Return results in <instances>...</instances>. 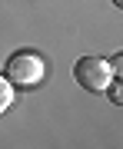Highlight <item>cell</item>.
<instances>
[{"label":"cell","mask_w":123,"mask_h":149,"mask_svg":"<svg viewBox=\"0 0 123 149\" xmlns=\"http://www.w3.org/2000/svg\"><path fill=\"white\" fill-rule=\"evenodd\" d=\"M4 76L13 83V90H33V86H40L43 76H47V60H43L37 50H17V53L7 56Z\"/></svg>","instance_id":"6da1fadb"},{"label":"cell","mask_w":123,"mask_h":149,"mask_svg":"<svg viewBox=\"0 0 123 149\" xmlns=\"http://www.w3.org/2000/svg\"><path fill=\"white\" fill-rule=\"evenodd\" d=\"M73 80L86 93H103L107 83L113 80V73H110V63L103 56H80L73 63Z\"/></svg>","instance_id":"7a4b0ae2"},{"label":"cell","mask_w":123,"mask_h":149,"mask_svg":"<svg viewBox=\"0 0 123 149\" xmlns=\"http://www.w3.org/2000/svg\"><path fill=\"white\" fill-rule=\"evenodd\" d=\"M10 103H13V83L7 80L4 73H0V116L10 109Z\"/></svg>","instance_id":"3957f363"},{"label":"cell","mask_w":123,"mask_h":149,"mask_svg":"<svg viewBox=\"0 0 123 149\" xmlns=\"http://www.w3.org/2000/svg\"><path fill=\"white\" fill-rule=\"evenodd\" d=\"M103 93L110 96L113 106H123V80H120V76H113V80L107 83V90H103Z\"/></svg>","instance_id":"277c9868"},{"label":"cell","mask_w":123,"mask_h":149,"mask_svg":"<svg viewBox=\"0 0 123 149\" xmlns=\"http://www.w3.org/2000/svg\"><path fill=\"white\" fill-rule=\"evenodd\" d=\"M107 63H110V73H113V76H120V80H123V50H120L117 56H110Z\"/></svg>","instance_id":"5b68a950"},{"label":"cell","mask_w":123,"mask_h":149,"mask_svg":"<svg viewBox=\"0 0 123 149\" xmlns=\"http://www.w3.org/2000/svg\"><path fill=\"white\" fill-rule=\"evenodd\" d=\"M113 7H117V10H123V0H113Z\"/></svg>","instance_id":"8992f818"}]
</instances>
